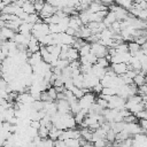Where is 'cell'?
Returning <instances> with one entry per match:
<instances>
[{"label": "cell", "mask_w": 147, "mask_h": 147, "mask_svg": "<svg viewBox=\"0 0 147 147\" xmlns=\"http://www.w3.org/2000/svg\"><path fill=\"white\" fill-rule=\"evenodd\" d=\"M125 101H126V99L119 96L118 94L110 95V98L108 99V108L119 110V109L125 107Z\"/></svg>", "instance_id": "obj_1"}, {"label": "cell", "mask_w": 147, "mask_h": 147, "mask_svg": "<svg viewBox=\"0 0 147 147\" xmlns=\"http://www.w3.org/2000/svg\"><path fill=\"white\" fill-rule=\"evenodd\" d=\"M94 101H95V93H92V92H87L80 99H78V103L80 108H87V109Z\"/></svg>", "instance_id": "obj_2"}, {"label": "cell", "mask_w": 147, "mask_h": 147, "mask_svg": "<svg viewBox=\"0 0 147 147\" xmlns=\"http://www.w3.org/2000/svg\"><path fill=\"white\" fill-rule=\"evenodd\" d=\"M91 52L93 54H95L98 57H102L108 54V48H107V46H105L98 41V42L91 44Z\"/></svg>", "instance_id": "obj_3"}, {"label": "cell", "mask_w": 147, "mask_h": 147, "mask_svg": "<svg viewBox=\"0 0 147 147\" xmlns=\"http://www.w3.org/2000/svg\"><path fill=\"white\" fill-rule=\"evenodd\" d=\"M124 131H126L130 136H133L136 133H139V132H142V129L140 127L139 123L137 122H131V123H125L124 125Z\"/></svg>", "instance_id": "obj_4"}, {"label": "cell", "mask_w": 147, "mask_h": 147, "mask_svg": "<svg viewBox=\"0 0 147 147\" xmlns=\"http://www.w3.org/2000/svg\"><path fill=\"white\" fill-rule=\"evenodd\" d=\"M110 68H111V69H113V71H114L116 75H118V76H121V75L125 74V72L127 71V69H129V67H127V63H126V62L111 63V64H110Z\"/></svg>", "instance_id": "obj_5"}, {"label": "cell", "mask_w": 147, "mask_h": 147, "mask_svg": "<svg viewBox=\"0 0 147 147\" xmlns=\"http://www.w3.org/2000/svg\"><path fill=\"white\" fill-rule=\"evenodd\" d=\"M56 107H57V111L61 113V114H64V113H71L70 111V103L65 100V99H62V100H56Z\"/></svg>", "instance_id": "obj_6"}, {"label": "cell", "mask_w": 147, "mask_h": 147, "mask_svg": "<svg viewBox=\"0 0 147 147\" xmlns=\"http://www.w3.org/2000/svg\"><path fill=\"white\" fill-rule=\"evenodd\" d=\"M83 25L82 23V20L79 17V15H71L69 16V26L70 28H74L76 31L80 29V26Z\"/></svg>", "instance_id": "obj_7"}, {"label": "cell", "mask_w": 147, "mask_h": 147, "mask_svg": "<svg viewBox=\"0 0 147 147\" xmlns=\"http://www.w3.org/2000/svg\"><path fill=\"white\" fill-rule=\"evenodd\" d=\"M28 63L29 64H31L32 67L33 65H36V64H39L41 61H42V57H41V54H40V52L38 51V52H34V53H32L29 57H28Z\"/></svg>", "instance_id": "obj_8"}, {"label": "cell", "mask_w": 147, "mask_h": 147, "mask_svg": "<svg viewBox=\"0 0 147 147\" xmlns=\"http://www.w3.org/2000/svg\"><path fill=\"white\" fill-rule=\"evenodd\" d=\"M32 28H33V24H32V23L23 21L22 24H21L20 28H18V32H21V33H23V34H30L31 31H32Z\"/></svg>", "instance_id": "obj_9"}, {"label": "cell", "mask_w": 147, "mask_h": 147, "mask_svg": "<svg viewBox=\"0 0 147 147\" xmlns=\"http://www.w3.org/2000/svg\"><path fill=\"white\" fill-rule=\"evenodd\" d=\"M67 59L69 60V62H71L74 60H78L79 59V52H78V49L70 46L68 48V51H67Z\"/></svg>", "instance_id": "obj_10"}, {"label": "cell", "mask_w": 147, "mask_h": 147, "mask_svg": "<svg viewBox=\"0 0 147 147\" xmlns=\"http://www.w3.org/2000/svg\"><path fill=\"white\" fill-rule=\"evenodd\" d=\"M15 33H16V31H14L13 29H10V28H8V26H2L0 34H1L6 40H8V39H13L14 36H15Z\"/></svg>", "instance_id": "obj_11"}, {"label": "cell", "mask_w": 147, "mask_h": 147, "mask_svg": "<svg viewBox=\"0 0 147 147\" xmlns=\"http://www.w3.org/2000/svg\"><path fill=\"white\" fill-rule=\"evenodd\" d=\"M61 132H62V130H60V129H57L56 126L52 125V126L49 127L48 138H51V139H53V140H56V139H59V137H60Z\"/></svg>", "instance_id": "obj_12"}, {"label": "cell", "mask_w": 147, "mask_h": 147, "mask_svg": "<svg viewBox=\"0 0 147 147\" xmlns=\"http://www.w3.org/2000/svg\"><path fill=\"white\" fill-rule=\"evenodd\" d=\"M115 21H116V15H115V13L111 11V10H109V11L107 13L106 17L102 20V22L106 24V26H110V24H111L113 22H115Z\"/></svg>", "instance_id": "obj_13"}, {"label": "cell", "mask_w": 147, "mask_h": 147, "mask_svg": "<svg viewBox=\"0 0 147 147\" xmlns=\"http://www.w3.org/2000/svg\"><path fill=\"white\" fill-rule=\"evenodd\" d=\"M22 8H23V10H24L25 13H28V14L37 13V11H36V9H34L33 2H31L30 0H26V1H24V2H23V5H22Z\"/></svg>", "instance_id": "obj_14"}, {"label": "cell", "mask_w": 147, "mask_h": 147, "mask_svg": "<svg viewBox=\"0 0 147 147\" xmlns=\"http://www.w3.org/2000/svg\"><path fill=\"white\" fill-rule=\"evenodd\" d=\"M127 47H129V52H130V54H131V55H133L137 51H139V49L141 48V47H140V45H139L137 41H134V40L129 41Z\"/></svg>", "instance_id": "obj_15"}, {"label": "cell", "mask_w": 147, "mask_h": 147, "mask_svg": "<svg viewBox=\"0 0 147 147\" xmlns=\"http://www.w3.org/2000/svg\"><path fill=\"white\" fill-rule=\"evenodd\" d=\"M72 80H74V85H75V86L80 87V88L84 87V75H83V74L77 75L76 77L72 78Z\"/></svg>", "instance_id": "obj_16"}, {"label": "cell", "mask_w": 147, "mask_h": 147, "mask_svg": "<svg viewBox=\"0 0 147 147\" xmlns=\"http://www.w3.org/2000/svg\"><path fill=\"white\" fill-rule=\"evenodd\" d=\"M78 52H79V56H82V55H86V54H88L90 52H91V44L90 42H84L83 45H82V47L78 49Z\"/></svg>", "instance_id": "obj_17"}, {"label": "cell", "mask_w": 147, "mask_h": 147, "mask_svg": "<svg viewBox=\"0 0 147 147\" xmlns=\"http://www.w3.org/2000/svg\"><path fill=\"white\" fill-rule=\"evenodd\" d=\"M115 2H116L117 5H119L121 7L127 9V10H129V9L132 7V5H133V0H115Z\"/></svg>", "instance_id": "obj_18"}, {"label": "cell", "mask_w": 147, "mask_h": 147, "mask_svg": "<svg viewBox=\"0 0 147 147\" xmlns=\"http://www.w3.org/2000/svg\"><path fill=\"white\" fill-rule=\"evenodd\" d=\"M48 132H49V129L46 127L45 125H40L39 129H38V136H39L41 139L47 138V137H48Z\"/></svg>", "instance_id": "obj_19"}, {"label": "cell", "mask_w": 147, "mask_h": 147, "mask_svg": "<svg viewBox=\"0 0 147 147\" xmlns=\"http://www.w3.org/2000/svg\"><path fill=\"white\" fill-rule=\"evenodd\" d=\"M64 142H65V146H68V147H78V146H80L79 140L76 139V138H68V139L64 140Z\"/></svg>", "instance_id": "obj_20"}, {"label": "cell", "mask_w": 147, "mask_h": 147, "mask_svg": "<svg viewBox=\"0 0 147 147\" xmlns=\"http://www.w3.org/2000/svg\"><path fill=\"white\" fill-rule=\"evenodd\" d=\"M115 49L117 53H123V52H129V47H127V44L126 42H119L115 46Z\"/></svg>", "instance_id": "obj_21"}, {"label": "cell", "mask_w": 147, "mask_h": 147, "mask_svg": "<svg viewBox=\"0 0 147 147\" xmlns=\"http://www.w3.org/2000/svg\"><path fill=\"white\" fill-rule=\"evenodd\" d=\"M69 60L68 59H57V61H56V64H55V67H57V68H60L61 70L62 69H64L65 67H68L69 65Z\"/></svg>", "instance_id": "obj_22"}, {"label": "cell", "mask_w": 147, "mask_h": 147, "mask_svg": "<svg viewBox=\"0 0 147 147\" xmlns=\"http://www.w3.org/2000/svg\"><path fill=\"white\" fill-rule=\"evenodd\" d=\"M96 64L100 65V67H102V68H108L110 65V62L106 59V56H102V57H98Z\"/></svg>", "instance_id": "obj_23"}, {"label": "cell", "mask_w": 147, "mask_h": 147, "mask_svg": "<svg viewBox=\"0 0 147 147\" xmlns=\"http://www.w3.org/2000/svg\"><path fill=\"white\" fill-rule=\"evenodd\" d=\"M115 138H116V133L110 129V130H108L107 131V133H106V140L110 144V145H113V142L115 141Z\"/></svg>", "instance_id": "obj_24"}, {"label": "cell", "mask_w": 147, "mask_h": 147, "mask_svg": "<svg viewBox=\"0 0 147 147\" xmlns=\"http://www.w3.org/2000/svg\"><path fill=\"white\" fill-rule=\"evenodd\" d=\"M71 92L74 93V95L77 98V99H80L85 93H84V91H83V88H80V87H77V86H74L72 88H71Z\"/></svg>", "instance_id": "obj_25"}, {"label": "cell", "mask_w": 147, "mask_h": 147, "mask_svg": "<svg viewBox=\"0 0 147 147\" xmlns=\"http://www.w3.org/2000/svg\"><path fill=\"white\" fill-rule=\"evenodd\" d=\"M48 29H49V33H60V32H62L61 29H60V25L55 24V23L48 24Z\"/></svg>", "instance_id": "obj_26"}, {"label": "cell", "mask_w": 147, "mask_h": 147, "mask_svg": "<svg viewBox=\"0 0 147 147\" xmlns=\"http://www.w3.org/2000/svg\"><path fill=\"white\" fill-rule=\"evenodd\" d=\"M101 94H105V95H114V94H116V90L114 87H110V86L103 87L102 91H101Z\"/></svg>", "instance_id": "obj_27"}, {"label": "cell", "mask_w": 147, "mask_h": 147, "mask_svg": "<svg viewBox=\"0 0 147 147\" xmlns=\"http://www.w3.org/2000/svg\"><path fill=\"white\" fill-rule=\"evenodd\" d=\"M95 102L101 107V108H108V101L106 100V99H103V98H98V99H95Z\"/></svg>", "instance_id": "obj_28"}, {"label": "cell", "mask_w": 147, "mask_h": 147, "mask_svg": "<svg viewBox=\"0 0 147 147\" xmlns=\"http://www.w3.org/2000/svg\"><path fill=\"white\" fill-rule=\"evenodd\" d=\"M44 3H45V1H44V0H36V1L33 2V6H34V9H36V11H37V13H39V11L42 9Z\"/></svg>", "instance_id": "obj_29"}, {"label": "cell", "mask_w": 147, "mask_h": 147, "mask_svg": "<svg viewBox=\"0 0 147 147\" xmlns=\"http://www.w3.org/2000/svg\"><path fill=\"white\" fill-rule=\"evenodd\" d=\"M110 28L116 32V33H119L121 32V24H119V21H115V22H113L111 24H110Z\"/></svg>", "instance_id": "obj_30"}, {"label": "cell", "mask_w": 147, "mask_h": 147, "mask_svg": "<svg viewBox=\"0 0 147 147\" xmlns=\"http://www.w3.org/2000/svg\"><path fill=\"white\" fill-rule=\"evenodd\" d=\"M46 91H47L48 95H49V96H51V98H52V99L55 101V100H56V95H57V92L55 91L54 86H51V87H49V88H47Z\"/></svg>", "instance_id": "obj_31"}, {"label": "cell", "mask_w": 147, "mask_h": 147, "mask_svg": "<svg viewBox=\"0 0 147 147\" xmlns=\"http://www.w3.org/2000/svg\"><path fill=\"white\" fill-rule=\"evenodd\" d=\"M93 145L96 147H101V146H106V145H110L106 139H98L95 141H93Z\"/></svg>", "instance_id": "obj_32"}, {"label": "cell", "mask_w": 147, "mask_h": 147, "mask_svg": "<svg viewBox=\"0 0 147 147\" xmlns=\"http://www.w3.org/2000/svg\"><path fill=\"white\" fill-rule=\"evenodd\" d=\"M102 88H103L102 84H101V83H98L96 85H94V86L92 87V91H93L95 94H100V93H101V91H102Z\"/></svg>", "instance_id": "obj_33"}, {"label": "cell", "mask_w": 147, "mask_h": 147, "mask_svg": "<svg viewBox=\"0 0 147 147\" xmlns=\"http://www.w3.org/2000/svg\"><path fill=\"white\" fill-rule=\"evenodd\" d=\"M138 123H139L140 127L142 129V132L147 130V118H139Z\"/></svg>", "instance_id": "obj_34"}, {"label": "cell", "mask_w": 147, "mask_h": 147, "mask_svg": "<svg viewBox=\"0 0 147 147\" xmlns=\"http://www.w3.org/2000/svg\"><path fill=\"white\" fill-rule=\"evenodd\" d=\"M30 126H32V127H34V129H39V126H40V121H38V119H31V121H30Z\"/></svg>", "instance_id": "obj_35"}, {"label": "cell", "mask_w": 147, "mask_h": 147, "mask_svg": "<svg viewBox=\"0 0 147 147\" xmlns=\"http://www.w3.org/2000/svg\"><path fill=\"white\" fill-rule=\"evenodd\" d=\"M64 32H65V33H68V34H70V36H74V37H75L76 30H75L74 28H70V26H69V28H67V30H65Z\"/></svg>", "instance_id": "obj_36"}, {"label": "cell", "mask_w": 147, "mask_h": 147, "mask_svg": "<svg viewBox=\"0 0 147 147\" xmlns=\"http://www.w3.org/2000/svg\"><path fill=\"white\" fill-rule=\"evenodd\" d=\"M54 88H55V91L57 93H60V92H63L64 91V85H62V86H54Z\"/></svg>", "instance_id": "obj_37"}, {"label": "cell", "mask_w": 147, "mask_h": 147, "mask_svg": "<svg viewBox=\"0 0 147 147\" xmlns=\"http://www.w3.org/2000/svg\"><path fill=\"white\" fill-rule=\"evenodd\" d=\"M146 23H147V20H146Z\"/></svg>", "instance_id": "obj_38"}]
</instances>
